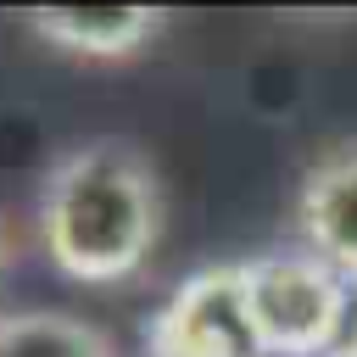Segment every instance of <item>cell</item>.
Masks as SVG:
<instances>
[{
  "label": "cell",
  "mask_w": 357,
  "mask_h": 357,
  "mask_svg": "<svg viewBox=\"0 0 357 357\" xmlns=\"http://www.w3.org/2000/svg\"><path fill=\"white\" fill-rule=\"evenodd\" d=\"M0 357H117L112 335L61 307L0 312Z\"/></svg>",
  "instance_id": "cell-6"
},
{
  "label": "cell",
  "mask_w": 357,
  "mask_h": 357,
  "mask_svg": "<svg viewBox=\"0 0 357 357\" xmlns=\"http://www.w3.org/2000/svg\"><path fill=\"white\" fill-rule=\"evenodd\" d=\"M340 357H357V324H351V335H346V346H340Z\"/></svg>",
  "instance_id": "cell-7"
},
{
  "label": "cell",
  "mask_w": 357,
  "mask_h": 357,
  "mask_svg": "<svg viewBox=\"0 0 357 357\" xmlns=\"http://www.w3.org/2000/svg\"><path fill=\"white\" fill-rule=\"evenodd\" d=\"M296 223L335 279H357V139L329 145L296 195Z\"/></svg>",
  "instance_id": "cell-4"
},
{
  "label": "cell",
  "mask_w": 357,
  "mask_h": 357,
  "mask_svg": "<svg viewBox=\"0 0 357 357\" xmlns=\"http://www.w3.org/2000/svg\"><path fill=\"white\" fill-rule=\"evenodd\" d=\"M251 335L240 318L234 268L195 273L151 324V357H245Z\"/></svg>",
  "instance_id": "cell-3"
},
{
  "label": "cell",
  "mask_w": 357,
  "mask_h": 357,
  "mask_svg": "<svg viewBox=\"0 0 357 357\" xmlns=\"http://www.w3.org/2000/svg\"><path fill=\"white\" fill-rule=\"evenodd\" d=\"M162 234V178L128 139H84L61 151L39 184L45 257L78 284L139 273Z\"/></svg>",
  "instance_id": "cell-1"
},
{
  "label": "cell",
  "mask_w": 357,
  "mask_h": 357,
  "mask_svg": "<svg viewBox=\"0 0 357 357\" xmlns=\"http://www.w3.org/2000/svg\"><path fill=\"white\" fill-rule=\"evenodd\" d=\"M28 28L67 56L123 61L162 33V11H151V6H50V11H28Z\"/></svg>",
  "instance_id": "cell-5"
},
{
  "label": "cell",
  "mask_w": 357,
  "mask_h": 357,
  "mask_svg": "<svg viewBox=\"0 0 357 357\" xmlns=\"http://www.w3.org/2000/svg\"><path fill=\"white\" fill-rule=\"evenodd\" d=\"M240 318L251 335V351L268 357H312L335 346L346 290L318 257H262L234 268Z\"/></svg>",
  "instance_id": "cell-2"
},
{
  "label": "cell",
  "mask_w": 357,
  "mask_h": 357,
  "mask_svg": "<svg viewBox=\"0 0 357 357\" xmlns=\"http://www.w3.org/2000/svg\"><path fill=\"white\" fill-rule=\"evenodd\" d=\"M0 268H6V234H0Z\"/></svg>",
  "instance_id": "cell-8"
}]
</instances>
